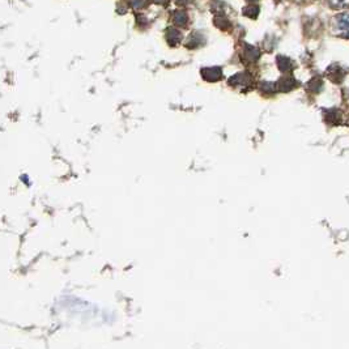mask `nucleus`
I'll return each instance as SVG.
<instances>
[{
  "mask_svg": "<svg viewBox=\"0 0 349 349\" xmlns=\"http://www.w3.org/2000/svg\"><path fill=\"white\" fill-rule=\"evenodd\" d=\"M321 88H322V81L321 80H318V78L311 80L310 84H309V89L313 90V92H318Z\"/></svg>",
  "mask_w": 349,
  "mask_h": 349,
  "instance_id": "ddd939ff",
  "label": "nucleus"
},
{
  "mask_svg": "<svg viewBox=\"0 0 349 349\" xmlns=\"http://www.w3.org/2000/svg\"><path fill=\"white\" fill-rule=\"evenodd\" d=\"M258 13H259V8H258L257 5H254V4L243 8V14L250 18H255L258 16Z\"/></svg>",
  "mask_w": 349,
  "mask_h": 349,
  "instance_id": "9d476101",
  "label": "nucleus"
},
{
  "mask_svg": "<svg viewBox=\"0 0 349 349\" xmlns=\"http://www.w3.org/2000/svg\"><path fill=\"white\" fill-rule=\"evenodd\" d=\"M328 1H330V4H331L332 7L336 8L346 7V5L349 4V0H328Z\"/></svg>",
  "mask_w": 349,
  "mask_h": 349,
  "instance_id": "4468645a",
  "label": "nucleus"
},
{
  "mask_svg": "<svg viewBox=\"0 0 349 349\" xmlns=\"http://www.w3.org/2000/svg\"><path fill=\"white\" fill-rule=\"evenodd\" d=\"M332 68L335 70V72H332L331 70H328V76H330V78H331L332 81L339 82L343 78V75H344V73H343V71L340 70L339 66H332Z\"/></svg>",
  "mask_w": 349,
  "mask_h": 349,
  "instance_id": "0eeeda50",
  "label": "nucleus"
},
{
  "mask_svg": "<svg viewBox=\"0 0 349 349\" xmlns=\"http://www.w3.org/2000/svg\"><path fill=\"white\" fill-rule=\"evenodd\" d=\"M245 58L250 62L257 61L258 58H259V50H258V49H255V47L249 46V45H247L245 49Z\"/></svg>",
  "mask_w": 349,
  "mask_h": 349,
  "instance_id": "423d86ee",
  "label": "nucleus"
},
{
  "mask_svg": "<svg viewBox=\"0 0 349 349\" xmlns=\"http://www.w3.org/2000/svg\"><path fill=\"white\" fill-rule=\"evenodd\" d=\"M278 67L281 72L288 73V72H290L293 70V63H292V61L289 59V58L279 57L278 58Z\"/></svg>",
  "mask_w": 349,
  "mask_h": 349,
  "instance_id": "39448f33",
  "label": "nucleus"
},
{
  "mask_svg": "<svg viewBox=\"0 0 349 349\" xmlns=\"http://www.w3.org/2000/svg\"><path fill=\"white\" fill-rule=\"evenodd\" d=\"M202 76H203L207 81L214 82L221 80V77H222V71H221V68L218 67L204 68V70H202Z\"/></svg>",
  "mask_w": 349,
  "mask_h": 349,
  "instance_id": "f03ea898",
  "label": "nucleus"
},
{
  "mask_svg": "<svg viewBox=\"0 0 349 349\" xmlns=\"http://www.w3.org/2000/svg\"><path fill=\"white\" fill-rule=\"evenodd\" d=\"M168 39L170 41V43H177L181 41V33L178 30H169V37Z\"/></svg>",
  "mask_w": 349,
  "mask_h": 349,
  "instance_id": "f8f14e48",
  "label": "nucleus"
},
{
  "mask_svg": "<svg viewBox=\"0 0 349 349\" xmlns=\"http://www.w3.org/2000/svg\"><path fill=\"white\" fill-rule=\"evenodd\" d=\"M278 89L280 92H289V90L294 89L297 86V81L292 76H284L282 78H280V81L276 82Z\"/></svg>",
  "mask_w": 349,
  "mask_h": 349,
  "instance_id": "7ed1b4c3",
  "label": "nucleus"
},
{
  "mask_svg": "<svg viewBox=\"0 0 349 349\" xmlns=\"http://www.w3.org/2000/svg\"><path fill=\"white\" fill-rule=\"evenodd\" d=\"M187 20H189V17H187V14H186V12L183 11H178L174 13V21L177 25H181V26H185L186 24H187Z\"/></svg>",
  "mask_w": 349,
  "mask_h": 349,
  "instance_id": "1a4fd4ad",
  "label": "nucleus"
},
{
  "mask_svg": "<svg viewBox=\"0 0 349 349\" xmlns=\"http://www.w3.org/2000/svg\"><path fill=\"white\" fill-rule=\"evenodd\" d=\"M214 24H216V26L220 28L221 30H228V29H230V22H229L228 18H225L224 16H216Z\"/></svg>",
  "mask_w": 349,
  "mask_h": 349,
  "instance_id": "6e6552de",
  "label": "nucleus"
},
{
  "mask_svg": "<svg viewBox=\"0 0 349 349\" xmlns=\"http://www.w3.org/2000/svg\"><path fill=\"white\" fill-rule=\"evenodd\" d=\"M250 82H251V77L246 72H239L229 80V84L233 86H246L249 85Z\"/></svg>",
  "mask_w": 349,
  "mask_h": 349,
  "instance_id": "20e7f679",
  "label": "nucleus"
},
{
  "mask_svg": "<svg viewBox=\"0 0 349 349\" xmlns=\"http://www.w3.org/2000/svg\"><path fill=\"white\" fill-rule=\"evenodd\" d=\"M260 89H262V92L272 94V93H275L278 90V85H276L275 82H263V84L260 85Z\"/></svg>",
  "mask_w": 349,
  "mask_h": 349,
  "instance_id": "9b49d317",
  "label": "nucleus"
},
{
  "mask_svg": "<svg viewBox=\"0 0 349 349\" xmlns=\"http://www.w3.org/2000/svg\"><path fill=\"white\" fill-rule=\"evenodd\" d=\"M336 30L340 36L349 38V11L343 12L335 17Z\"/></svg>",
  "mask_w": 349,
  "mask_h": 349,
  "instance_id": "f257e3e1",
  "label": "nucleus"
}]
</instances>
